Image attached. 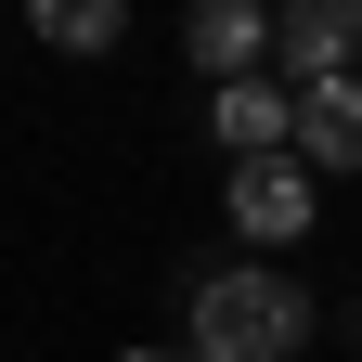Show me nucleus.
Segmentation results:
<instances>
[{
    "instance_id": "4",
    "label": "nucleus",
    "mask_w": 362,
    "mask_h": 362,
    "mask_svg": "<svg viewBox=\"0 0 362 362\" xmlns=\"http://www.w3.org/2000/svg\"><path fill=\"white\" fill-rule=\"evenodd\" d=\"M207 129H220V156H233V168H259V156H298V90L233 78V90H207Z\"/></svg>"
},
{
    "instance_id": "8",
    "label": "nucleus",
    "mask_w": 362,
    "mask_h": 362,
    "mask_svg": "<svg viewBox=\"0 0 362 362\" xmlns=\"http://www.w3.org/2000/svg\"><path fill=\"white\" fill-rule=\"evenodd\" d=\"M129 362H194V349H129Z\"/></svg>"
},
{
    "instance_id": "5",
    "label": "nucleus",
    "mask_w": 362,
    "mask_h": 362,
    "mask_svg": "<svg viewBox=\"0 0 362 362\" xmlns=\"http://www.w3.org/2000/svg\"><path fill=\"white\" fill-rule=\"evenodd\" d=\"M272 39H285V13H259V0H194L181 52H194L220 90H233V78H259V65H272Z\"/></svg>"
},
{
    "instance_id": "2",
    "label": "nucleus",
    "mask_w": 362,
    "mask_h": 362,
    "mask_svg": "<svg viewBox=\"0 0 362 362\" xmlns=\"http://www.w3.org/2000/svg\"><path fill=\"white\" fill-rule=\"evenodd\" d=\"M310 220H324V181H310L298 156H259V168H233V233L272 259V246H298Z\"/></svg>"
},
{
    "instance_id": "6",
    "label": "nucleus",
    "mask_w": 362,
    "mask_h": 362,
    "mask_svg": "<svg viewBox=\"0 0 362 362\" xmlns=\"http://www.w3.org/2000/svg\"><path fill=\"white\" fill-rule=\"evenodd\" d=\"M298 168H310V181H349V168H362V78L298 90Z\"/></svg>"
},
{
    "instance_id": "3",
    "label": "nucleus",
    "mask_w": 362,
    "mask_h": 362,
    "mask_svg": "<svg viewBox=\"0 0 362 362\" xmlns=\"http://www.w3.org/2000/svg\"><path fill=\"white\" fill-rule=\"evenodd\" d=\"M272 65H285L298 90L362 78V0H285V39H272Z\"/></svg>"
},
{
    "instance_id": "7",
    "label": "nucleus",
    "mask_w": 362,
    "mask_h": 362,
    "mask_svg": "<svg viewBox=\"0 0 362 362\" xmlns=\"http://www.w3.org/2000/svg\"><path fill=\"white\" fill-rule=\"evenodd\" d=\"M39 39H52V52H117L129 13H117V0H39Z\"/></svg>"
},
{
    "instance_id": "1",
    "label": "nucleus",
    "mask_w": 362,
    "mask_h": 362,
    "mask_svg": "<svg viewBox=\"0 0 362 362\" xmlns=\"http://www.w3.org/2000/svg\"><path fill=\"white\" fill-rule=\"evenodd\" d=\"M310 310L272 259H233V272H207L194 285V362H285V349H310Z\"/></svg>"
}]
</instances>
